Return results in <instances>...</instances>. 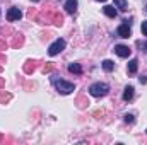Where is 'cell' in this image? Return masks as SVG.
Masks as SVG:
<instances>
[{
	"instance_id": "obj_30",
	"label": "cell",
	"mask_w": 147,
	"mask_h": 145,
	"mask_svg": "<svg viewBox=\"0 0 147 145\" xmlns=\"http://www.w3.org/2000/svg\"><path fill=\"white\" fill-rule=\"evenodd\" d=\"M146 12H147V5H146Z\"/></svg>"
},
{
	"instance_id": "obj_14",
	"label": "cell",
	"mask_w": 147,
	"mask_h": 145,
	"mask_svg": "<svg viewBox=\"0 0 147 145\" xmlns=\"http://www.w3.org/2000/svg\"><path fill=\"white\" fill-rule=\"evenodd\" d=\"M137 65H139V62H137L135 58L130 60V62H128V73H132V75L137 73Z\"/></svg>"
},
{
	"instance_id": "obj_6",
	"label": "cell",
	"mask_w": 147,
	"mask_h": 145,
	"mask_svg": "<svg viewBox=\"0 0 147 145\" xmlns=\"http://www.w3.org/2000/svg\"><path fill=\"white\" fill-rule=\"evenodd\" d=\"M115 53H116L120 58H128L130 53H132V50H130L128 46H125V44H116V46H115Z\"/></svg>"
},
{
	"instance_id": "obj_17",
	"label": "cell",
	"mask_w": 147,
	"mask_h": 145,
	"mask_svg": "<svg viewBox=\"0 0 147 145\" xmlns=\"http://www.w3.org/2000/svg\"><path fill=\"white\" fill-rule=\"evenodd\" d=\"M41 70H43V73H51L55 70V65H53V63H45Z\"/></svg>"
},
{
	"instance_id": "obj_11",
	"label": "cell",
	"mask_w": 147,
	"mask_h": 145,
	"mask_svg": "<svg viewBox=\"0 0 147 145\" xmlns=\"http://www.w3.org/2000/svg\"><path fill=\"white\" fill-rule=\"evenodd\" d=\"M22 44H24V36H22V34H16L14 39H12V43H10V46L19 48V46H22Z\"/></svg>"
},
{
	"instance_id": "obj_24",
	"label": "cell",
	"mask_w": 147,
	"mask_h": 145,
	"mask_svg": "<svg viewBox=\"0 0 147 145\" xmlns=\"http://www.w3.org/2000/svg\"><path fill=\"white\" fill-rule=\"evenodd\" d=\"M7 48V44H5V41H0V50H5Z\"/></svg>"
},
{
	"instance_id": "obj_16",
	"label": "cell",
	"mask_w": 147,
	"mask_h": 145,
	"mask_svg": "<svg viewBox=\"0 0 147 145\" xmlns=\"http://www.w3.org/2000/svg\"><path fill=\"white\" fill-rule=\"evenodd\" d=\"M103 68H105V72H113L115 63H113L111 60H105V62H103Z\"/></svg>"
},
{
	"instance_id": "obj_8",
	"label": "cell",
	"mask_w": 147,
	"mask_h": 145,
	"mask_svg": "<svg viewBox=\"0 0 147 145\" xmlns=\"http://www.w3.org/2000/svg\"><path fill=\"white\" fill-rule=\"evenodd\" d=\"M63 9H65L69 14H74V12L77 10V0H65Z\"/></svg>"
},
{
	"instance_id": "obj_7",
	"label": "cell",
	"mask_w": 147,
	"mask_h": 145,
	"mask_svg": "<svg viewBox=\"0 0 147 145\" xmlns=\"http://www.w3.org/2000/svg\"><path fill=\"white\" fill-rule=\"evenodd\" d=\"M36 67H38V62L36 60H28L26 63H24V73H33L34 70H36Z\"/></svg>"
},
{
	"instance_id": "obj_25",
	"label": "cell",
	"mask_w": 147,
	"mask_h": 145,
	"mask_svg": "<svg viewBox=\"0 0 147 145\" xmlns=\"http://www.w3.org/2000/svg\"><path fill=\"white\" fill-rule=\"evenodd\" d=\"M3 85H5V80H3V79H2V77H0V89H2V87H3Z\"/></svg>"
},
{
	"instance_id": "obj_31",
	"label": "cell",
	"mask_w": 147,
	"mask_h": 145,
	"mask_svg": "<svg viewBox=\"0 0 147 145\" xmlns=\"http://www.w3.org/2000/svg\"><path fill=\"white\" fill-rule=\"evenodd\" d=\"M0 140H2V135H0Z\"/></svg>"
},
{
	"instance_id": "obj_26",
	"label": "cell",
	"mask_w": 147,
	"mask_h": 145,
	"mask_svg": "<svg viewBox=\"0 0 147 145\" xmlns=\"http://www.w3.org/2000/svg\"><path fill=\"white\" fill-rule=\"evenodd\" d=\"M0 62H5V56L3 55H0Z\"/></svg>"
},
{
	"instance_id": "obj_22",
	"label": "cell",
	"mask_w": 147,
	"mask_h": 145,
	"mask_svg": "<svg viewBox=\"0 0 147 145\" xmlns=\"http://www.w3.org/2000/svg\"><path fill=\"white\" fill-rule=\"evenodd\" d=\"M137 46H139V48H144V50L147 51V43H142V41H137Z\"/></svg>"
},
{
	"instance_id": "obj_3",
	"label": "cell",
	"mask_w": 147,
	"mask_h": 145,
	"mask_svg": "<svg viewBox=\"0 0 147 145\" xmlns=\"http://www.w3.org/2000/svg\"><path fill=\"white\" fill-rule=\"evenodd\" d=\"M65 39H62V38H58V39H55L51 44H50V48H48V55L50 56H55V55H58L60 51H63L65 50Z\"/></svg>"
},
{
	"instance_id": "obj_10",
	"label": "cell",
	"mask_w": 147,
	"mask_h": 145,
	"mask_svg": "<svg viewBox=\"0 0 147 145\" xmlns=\"http://www.w3.org/2000/svg\"><path fill=\"white\" fill-rule=\"evenodd\" d=\"M134 91H135V89H134L132 85H127V87H125V92H123V101L128 103V101L134 97Z\"/></svg>"
},
{
	"instance_id": "obj_12",
	"label": "cell",
	"mask_w": 147,
	"mask_h": 145,
	"mask_svg": "<svg viewBox=\"0 0 147 145\" xmlns=\"http://www.w3.org/2000/svg\"><path fill=\"white\" fill-rule=\"evenodd\" d=\"M105 14H106L108 17L113 19V17H116L118 10H116V7H115V5H106V7H105Z\"/></svg>"
},
{
	"instance_id": "obj_27",
	"label": "cell",
	"mask_w": 147,
	"mask_h": 145,
	"mask_svg": "<svg viewBox=\"0 0 147 145\" xmlns=\"http://www.w3.org/2000/svg\"><path fill=\"white\" fill-rule=\"evenodd\" d=\"M98 2H106V0H98Z\"/></svg>"
},
{
	"instance_id": "obj_18",
	"label": "cell",
	"mask_w": 147,
	"mask_h": 145,
	"mask_svg": "<svg viewBox=\"0 0 147 145\" xmlns=\"http://www.w3.org/2000/svg\"><path fill=\"white\" fill-rule=\"evenodd\" d=\"M12 99V96L9 92H0V103H9Z\"/></svg>"
},
{
	"instance_id": "obj_29",
	"label": "cell",
	"mask_w": 147,
	"mask_h": 145,
	"mask_svg": "<svg viewBox=\"0 0 147 145\" xmlns=\"http://www.w3.org/2000/svg\"><path fill=\"white\" fill-rule=\"evenodd\" d=\"M33 2H39V0H33Z\"/></svg>"
},
{
	"instance_id": "obj_9",
	"label": "cell",
	"mask_w": 147,
	"mask_h": 145,
	"mask_svg": "<svg viewBox=\"0 0 147 145\" xmlns=\"http://www.w3.org/2000/svg\"><path fill=\"white\" fill-rule=\"evenodd\" d=\"M51 22H53L55 26H62V24H63V15L58 14V12H53V14H51Z\"/></svg>"
},
{
	"instance_id": "obj_21",
	"label": "cell",
	"mask_w": 147,
	"mask_h": 145,
	"mask_svg": "<svg viewBox=\"0 0 147 145\" xmlns=\"http://www.w3.org/2000/svg\"><path fill=\"white\" fill-rule=\"evenodd\" d=\"M140 31H142V34H144V36H147V21H144V22H142Z\"/></svg>"
},
{
	"instance_id": "obj_4",
	"label": "cell",
	"mask_w": 147,
	"mask_h": 145,
	"mask_svg": "<svg viewBox=\"0 0 147 145\" xmlns=\"http://www.w3.org/2000/svg\"><path fill=\"white\" fill-rule=\"evenodd\" d=\"M118 36L120 38H130L132 36V28H130V21H123V24H120L118 26Z\"/></svg>"
},
{
	"instance_id": "obj_20",
	"label": "cell",
	"mask_w": 147,
	"mask_h": 145,
	"mask_svg": "<svg viewBox=\"0 0 147 145\" xmlns=\"http://www.w3.org/2000/svg\"><path fill=\"white\" fill-rule=\"evenodd\" d=\"M134 121H135L134 114H125V123H134Z\"/></svg>"
},
{
	"instance_id": "obj_13",
	"label": "cell",
	"mask_w": 147,
	"mask_h": 145,
	"mask_svg": "<svg viewBox=\"0 0 147 145\" xmlns=\"http://www.w3.org/2000/svg\"><path fill=\"white\" fill-rule=\"evenodd\" d=\"M69 72L75 73V75H80V73H82V67H80L79 63H70V65H69Z\"/></svg>"
},
{
	"instance_id": "obj_19",
	"label": "cell",
	"mask_w": 147,
	"mask_h": 145,
	"mask_svg": "<svg viewBox=\"0 0 147 145\" xmlns=\"http://www.w3.org/2000/svg\"><path fill=\"white\" fill-rule=\"evenodd\" d=\"M77 104H79V108H86V104H89V101H87L86 97H82V96H80V97L77 99Z\"/></svg>"
},
{
	"instance_id": "obj_1",
	"label": "cell",
	"mask_w": 147,
	"mask_h": 145,
	"mask_svg": "<svg viewBox=\"0 0 147 145\" xmlns=\"http://www.w3.org/2000/svg\"><path fill=\"white\" fill-rule=\"evenodd\" d=\"M51 84L55 85V89H57L60 94H72L74 91H75V84L60 79V75H57V73L51 75Z\"/></svg>"
},
{
	"instance_id": "obj_23",
	"label": "cell",
	"mask_w": 147,
	"mask_h": 145,
	"mask_svg": "<svg viewBox=\"0 0 147 145\" xmlns=\"http://www.w3.org/2000/svg\"><path fill=\"white\" fill-rule=\"evenodd\" d=\"M139 82H140V84H147V77H146V75L139 77Z\"/></svg>"
},
{
	"instance_id": "obj_2",
	"label": "cell",
	"mask_w": 147,
	"mask_h": 145,
	"mask_svg": "<svg viewBox=\"0 0 147 145\" xmlns=\"http://www.w3.org/2000/svg\"><path fill=\"white\" fill-rule=\"evenodd\" d=\"M108 92H110V85L105 84V82H96V84H92V85L89 87V94L94 96V97H103V96H106Z\"/></svg>"
},
{
	"instance_id": "obj_28",
	"label": "cell",
	"mask_w": 147,
	"mask_h": 145,
	"mask_svg": "<svg viewBox=\"0 0 147 145\" xmlns=\"http://www.w3.org/2000/svg\"><path fill=\"white\" fill-rule=\"evenodd\" d=\"M0 72H2V65H0Z\"/></svg>"
},
{
	"instance_id": "obj_5",
	"label": "cell",
	"mask_w": 147,
	"mask_h": 145,
	"mask_svg": "<svg viewBox=\"0 0 147 145\" xmlns=\"http://www.w3.org/2000/svg\"><path fill=\"white\" fill-rule=\"evenodd\" d=\"M21 17H22V12H21L19 7H10V9L7 10V21H9V22H16V21H19Z\"/></svg>"
},
{
	"instance_id": "obj_15",
	"label": "cell",
	"mask_w": 147,
	"mask_h": 145,
	"mask_svg": "<svg viewBox=\"0 0 147 145\" xmlns=\"http://www.w3.org/2000/svg\"><path fill=\"white\" fill-rule=\"evenodd\" d=\"M115 5H116V9H120V10H127L128 9V3H127V0H115Z\"/></svg>"
},
{
	"instance_id": "obj_32",
	"label": "cell",
	"mask_w": 147,
	"mask_h": 145,
	"mask_svg": "<svg viewBox=\"0 0 147 145\" xmlns=\"http://www.w3.org/2000/svg\"><path fill=\"white\" fill-rule=\"evenodd\" d=\"M146 133H147V130H146Z\"/></svg>"
}]
</instances>
